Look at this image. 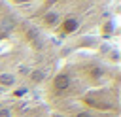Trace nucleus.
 <instances>
[{"mask_svg":"<svg viewBox=\"0 0 121 117\" xmlns=\"http://www.w3.org/2000/svg\"><path fill=\"white\" fill-rule=\"evenodd\" d=\"M0 117H59L45 102L25 96L0 100Z\"/></svg>","mask_w":121,"mask_h":117,"instance_id":"4","label":"nucleus"},{"mask_svg":"<svg viewBox=\"0 0 121 117\" xmlns=\"http://www.w3.org/2000/svg\"><path fill=\"white\" fill-rule=\"evenodd\" d=\"M43 102L59 117H119L117 60L93 53L66 58L45 81Z\"/></svg>","mask_w":121,"mask_h":117,"instance_id":"1","label":"nucleus"},{"mask_svg":"<svg viewBox=\"0 0 121 117\" xmlns=\"http://www.w3.org/2000/svg\"><path fill=\"white\" fill-rule=\"evenodd\" d=\"M57 64L51 36L23 11L0 0V94L19 98L43 87Z\"/></svg>","mask_w":121,"mask_h":117,"instance_id":"2","label":"nucleus"},{"mask_svg":"<svg viewBox=\"0 0 121 117\" xmlns=\"http://www.w3.org/2000/svg\"><path fill=\"white\" fill-rule=\"evenodd\" d=\"M15 9H28L34 23L49 36H76L91 30L108 8V0H4Z\"/></svg>","mask_w":121,"mask_h":117,"instance_id":"3","label":"nucleus"}]
</instances>
